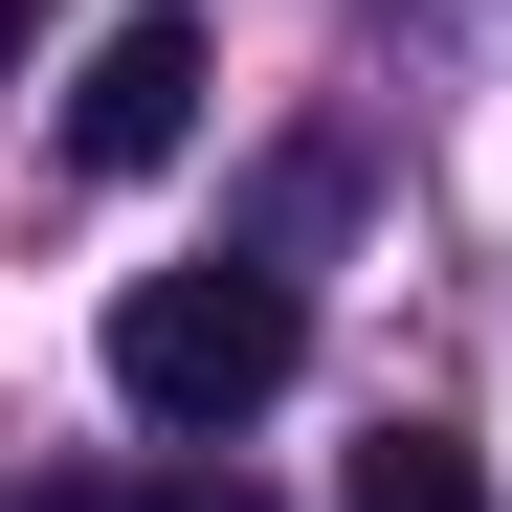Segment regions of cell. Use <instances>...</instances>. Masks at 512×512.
Returning a JSON list of instances; mask_svg holds the SVG:
<instances>
[{"label": "cell", "mask_w": 512, "mask_h": 512, "mask_svg": "<svg viewBox=\"0 0 512 512\" xmlns=\"http://www.w3.org/2000/svg\"><path fill=\"white\" fill-rule=\"evenodd\" d=\"M290 357H312V312H290V268H245V245H201V268H134V290H112V401H134V423H179V446L268 423Z\"/></svg>", "instance_id": "6da1fadb"}, {"label": "cell", "mask_w": 512, "mask_h": 512, "mask_svg": "<svg viewBox=\"0 0 512 512\" xmlns=\"http://www.w3.org/2000/svg\"><path fill=\"white\" fill-rule=\"evenodd\" d=\"M179 134H201V23H112L90 90H67V156H90V179H156Z\"/></svg>", "instance_id": "7a4b0ae2"}, {"label": "cell", "mask_w": 512, "mask_h": 512, "mask_svg": "<svg viewBox=\"0 0 512 512\" xmlns=\"http://www.w3.org/2000/svg\"><path fill=\"white\" fill-rule=\"evenodd\" d=\"M334 512H490V468L446 446V423H379V446H357V490H334Z\"/></svg>", "instance_id": "3957f363"}, {"label": "cell", "mask_w": 512, "mask_h": 512, "mask_svg": "<svg viewBox=\"0 0 512 512\" xmlns=\"http://www.w3.org/2000/svg\"><path fill=\"white\" fill-rule=\"evenodd\" d=\"M23 512H268L245 468H45Z\"/></svg>", "instance_id": "277c9868"}, {"label": "cell", "mask_w": 512, "mask_h": 512, "mask_svg": "<svg viewBox=\"0 0 512 512\" xmlns=\"http://www.w3.org/2000/svg\"><path fill=\"white\" fill-rule=\"evenodd\" d=\"M23 23H45V0H0V67H23Z\"/></svg>", "instance_id": "5b68a950"}]
</instances>
